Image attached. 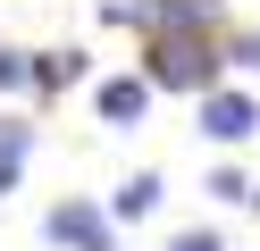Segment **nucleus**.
Instances as JSON below:
<instances>
[{
    "instance_id": "1",
    "label": "nucleus",
    "mask_w": 260,
    "mask_h": 251,
    "mask_svg": "<svg viewBox=\"0 0 260 251\" xmlns=\"http://www.w3.org/2000/svg\"><path fill=\"white\" fill-rule=\"evenodd\" d=\"M143 84H168V92H218V50L202 42V33H168V42H151V67H143Z\"/></svg>"
},
{
    "instance_id": "2",
    "label": "nucleus",
    "mask_w": 260,
    "mask_h": 251,
    "mask_svg": "<svg viewBox=\"0 0 260 251\" xmlns=\"http://www.w3.org/2000/svg\"><path fill=\"white\" fill-rule=\"evenodd\" d=\"M109 25H135L151 33V42H168V33H202L210 17H218V0H109Z\"/></svg>"
},
{
    "instance_id": "3",
    "label": "nucleus",
    "mask_w": 260,
    "mask_h": 251,
    "mask_svg": "<svg viewBox=\"0 0 260 251\" xmlns=\"http://www.w3.org/2000/svg\"><path fill=\"white\" fill-rule=\"evenodd\" d=\"M42 234H51V243L59 251H118V226H109V209H101V201H59V209L51 218H42Z\"/></svg>"
},
{
    "instance_id": "4",
    "label": "nucleus",
    "mask_w": 260,
    "mask_h": 251,
    "mask_svg": "<svg viewBox=\"0 0 260 251\" xmlns=\"http://www.w3.org/2000/svg\"><path fill=\"white\" fill-rule=\"evenodd\" d=\"M202 134H210V142H252V134H260V100L252 92H226V84L202 92Z\"/></svg>"
},
{
    "instance_id": "5",
    "label": "nucleus",
    "mask_w": 260,
    "mask_h": 251,
    "mask_svg": "<svg viewBox=\"0 0 260 251\" xmlns=\"http://www.w3.org/2000/svg\"><path fill=\"white\" fill-rule=\"evenodd\" d=\"M92 109H101V126H143V117H151V84L143 76H109L101 92H92Z\"/></svg>"
},
{
    "instance_id": "6",
    "label": "nucleus",
    "mask_w": 260,
    "mask_h": 251,
    "mask_svg": "<svg viewBox=\"0 0 260 251\" xmlns=\"http://www.w3.org/2000/svg\"><path fill=\"white\" fill-rule=\"evenodd\" d=\"M159 193H168V184H159L151 167H135V176L109 193V226H135V218H151V209H159Z\"/></svg>"
},
{
    "instance_id": "7",
    "label": "nucleus",
    "mask_w": 260,
    "mask_h": 251,
    "mask_svg": "<svg viewBox=\"0 0 260 251\" xmlns=\"http://www.w3.org/2000/svg\"><path fill=\"white\" fill-rule=\"evenodd\" d=\"M25 151H34V126H25V117H0V201L17 193V176H25Z\"/></svg>"
},
{
    "instance_id": "8",
    "label": "nucleus",
    "mask_w": 260,
    "mask_h": 251,
    "mask_svg": "<svg viewBox=\"0 0 260 251\" xmlns=\"http://www.w3.org/2000/svg\"><path fill=\"white\" fill-rule=\"evenodd\" d=\"M68 84H84V50H34V92H68Z\"/></svg>"
},
{
    "instance_id": "9",
    "label": "nucleus",
    "mask_w": 260,
    "mask_h": 251,
    "mask_svg": "<svg viewBox=\"0 0 260 251\" xmlns=\"http://www.w3.org/2000/svg\"><path fill=\"white\" fill-rule=\"evenodd\" d=\"M34 84V50H0V92H25Z\"/></svg>"
},
{
    "instance_id": "10",
    "label": "nucleus",
    "mask_w": 260,
    "mask_h": 251,
    "mask_svg": "<svg viewBox=\"0 0 260 251\" xmlns=\"http://www.w3.org/2000/svg\"><path fill=\"white\" fill-rule=\"evenodd\" d=\"M168 251H226V243H218L210 226H185V234H168Z\"/></svg>"
},
{
    "instance_id": "11",
    "label": "nucleus",
    "mask_w": 260,
    "mask_h": 251,
    "mask_svg": "<svg viewBox=\"0 0 260 251\" xmlns=\"http://www.w3.org/2000/svg\"><path fill=\"white\" fill-rule=\"evenodd\" d=\"M210 193H218V201H252V184H243L235 167H218V176H210Z\"/></svg>"
},
{
    "instance_id": "12",
    "label": "nucleus",
    "mask_w": 260,
    "mask_h": 251,
    "mask_svg": "<svg viewBox=\"0 0 260 251\" xmlns=\"http://www.w3.org/2000/svg\"><path fill=\"white\" fill-rule=\"evenodd\" d=\"M226 67H260V33H235L226 42Z\"/></svg>"
},
{
    "instance_id": "13",
    "label": "nucleus",
    "mask_w": 260,
    "mask_h": 251,
    "mask_svg": "<svg viewBox=\"0 0 260 251\" xmlns=\"http://www.w3.org/2000/svg\"><path fill=\"white\" fill-rule=\"evenodd\" d=\"M252 209H260V184H252Z\"/></svg>"
}]
</instances>
